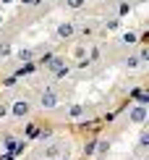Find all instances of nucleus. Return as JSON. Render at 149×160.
I'll list each match as a JSON object with an SVG mask.
<instances>
[{
  "label": "nucleus",
  "mask_w": 149,
  "mask_h": 160,
  "mask_svg": "<svg viewBox=\"0 0 149 160\" xmlns=\"http://www.w3.org/2000/svg\"><path fill=\"white\" fill-rule=\"evenodd\" d=\"M131 121H133V123H144V121H147V105L139 102L136 108L131 110Z\"/></svg>",
  "instance_id": "f257e3e1"
},
{
  "label": "nucleus",
  "mask_w": 149,
  "mask_h": 160,
  "mask_svg": "<svg viewBox=\"0 0 149 160\" xmlns=\"http://www.w3.org/2000/svg\"><path fill=\"white\" fill-rule=\"evenodd\" d=\"M58 105V95L52 89H45V95H42V108H55Z\"/></svg>",
  "instance_id": "f03ea898"
},
{
  "label": "nucleus",
  "mask_w": 149,
  "mask_h": 160,
  "mask_svg": "<svg viewBox=\"0 0 149 160\" xmlns=\"http://www.w3.org/2000/svg\"><path fill=\"white\" fill-rule=\"evenodd\" d=\"M5 150H8L11 155H21L24 144H16V139H13V137H5Z\"/></svg>",
  "instance_id": "7ed1b4c3"
},
{
  "label": "nucleus",
  "mask_w": 149,
  "mask_h": 160,
  "mask_svg": "<svg viewBox=\"0 0 149 160\" xmlns=\"http://www.w3.org/2000/svg\"><path fill=\"white\" fill-rule=\"evenodd\" d=\"M26 113H29V102H26V100H18V102L13 105V116H18V118H24Z\"/></svg>",
  "instance_id": "20e7f679"
},
{
  "label": "nucleus",
  "mask_w": 149,
  "mask_h": 160,
  "mask_svg": "<svg viewBox=\"0 0 149 160\" xmlns=\"http://www.w3.org/2000/svg\"><path fill=\"white\" fill-rule=\"evenodd\" d=\"M58 34H60V37H71V34H73V24H68V21L60 24V26H58Z\"/></svg>",
  "instance_id": "39448f33"
},
{
  "label": "nucleus",
  "mask_w": 149,
  "mask_h": 160,
  "mask_svg": "<svg viewBox=\"0 0 149 160\" xmlns=\"http://www.w3.org/2000/svg\"><path fill=\"white\" fill-rule=\"evenodd\" d=\"M131 95H133V97H136V100H139V102H141V105H147V102H149V95H147V92H144V89H133V92H131Z\"/></svg>",
  "instance_id": "423d86ee"
},
{
  "label": "nucleus",
  "mask_w": 149,
  "mask_h": 160,
  "mask_svg": "<svg viewBox=\"0 0 149 160\" xmlns=\"http://www.w3.org/2000/svg\"><path fill=\"white\" fill-rule=\"evenodd\" d=\"M31 71H34V63H29V61H26V63H24V68H18V76H24V74H31Z\"/></svg>",
  "instance_id": "0eeeda50"
},
{
  "label": "nucleus",
  "mask_w": 149,
  "mask_h": 160,
  "mask_svg": "<svg viewBox=\"0 0 149 160\" xmlns=\"http://www.w3.org/2000/svg\"><path fill=\"white\" fill-rule=\"evenodd\" d=\"M45 155H47V158H58V155H60V147H55V144H52V147H50V150H47V152H45Z\"/></svg>",
  "instance_id": "6e6552de"
},
{
  "label": "nucleus",
  "mask_w": 149,
  "mask_h": 160,
  "mask_svg": "<svg viewBox=\"0 0 149 160\" xmlns=\"http://www.w3.org/2000/svg\"><path fill=\"white\" fill-rule=\"evenodd\" d=\"M126 66H128V68H136V66H139V58H136V55H131V58L126 61Z\"/></svg>",
  "instance_id": "1a4fd4ad"
},
{
  "label": "nucleus",
  "mask_w": 149,
  "mask_h": 160,
  "mask_svg": "<svg viewBox=\"0 0 149 160\" xmlns=\"http://www.w3.org/2000/svg\"><path fill=\"white\" fill-rule=\"evenodd\" d=\"M81 113H84V108H81V105H73V108H71V116H73V118H79Z\"/></svg>",
  "instance_id": "9d476101"
},
{
  "label": "nucleus",
  "mask_w": 149,
  "mask_h": 160,
  "mask_svg": "<svg viewBox=\"0 0 149 160\" xmlns=\"http://www.w3.org/2000/svg\"><path fill=\"white\" fill-rule=\"evenodd\" d=\"M65 3H68V8H81V5H84V0H65Z\"/></svg>",
  "instance_id": "9b49d317"
},
{
  "label": "nucleus",
  "mask_w": 149,
  "mask_h": 160,
  "mask_svg": "<svg viewBox=\"0 0 149 160\" xmlns=\"http://www.w3.org/2000/svg\"><path fill=\"white\" fill-rule=\"evenodd\" d=\"M5 55H11V45H0V58H5Z\"/></svg>",
  "instance_id": "f8f14e48"
},
{
  "label": "nucleus",
  "mask_w": 149,
  "mask_h": 160,
  "mask_svg": "<svg viewBox=\"0 0 149 160\" xmlns=\"http://www.w3.org/2000/svg\"><path fill=\"white\" fill-rule=\"evenodd\" d=\"M123 42H136V34H133V32H126V34H123Z\"/></svg>",
  "instance_id": "ddd939ff"
},
{
  "label": "nucleus",
  "mask_w": 149,
  "mask_h": 160,
  "mask_svg": "<svg viewBox=\"0 0 149 160\" xmlns=\"http://www.w3.org/2000/svg\"><path fill=\"white\" fill-rule=\"evenodd\" d=\"M18 58H21V61H29V58H31V50H21V52H18Z\"/></svg>",
  "instance_id": "4468645a"
},
{
  "label": "nucleus",
  "mask_w": 149,
  "mask_h": 160,
  "mask_svg": "<svg viewBox=\"0 0 149 160\" xmlns=\"http://www.w3.org/2000/svg\"><path fill=\"white\" fill-rule=\"evenodd\" d=\"M26 134H29V137H39V129H37V126H29V129H26Z\"/></svg>",
  "instance_id": "2eb2a0df"
},
{
  "label": "nucleus",
  "mask_w": 149,
  "mask_h": 160,
  "mask_svg": "<svg viewBox=\"0 0 149 160\" xmlns=\"http://www.w3.org/2000/svg\"><path fill=\"white\" fill-rule=\"evenodd\" d=\"M139 61H149V50H147V48H141V52H139Z\"/></svg>",
  "instance_id": "dca6fc26"
},
{
  "label": "nucleus",
  "mask_w": 149,
  "mask_h": 160,
  "mask_svg": "<svg viewBox=\"0 0 149 160\" xmlns=\"http://www.w3.org/2000/svg\"><path fill=\"white\" fill-rule=\"evenodd\" d=\"M128 11H131V5H128V3H123V5H120V16H126Z\"/></svg>",
  "instance_id": "f3484780"
},
{
  "label": "nucleus",
  "mask_w": 149,
  "mask_h": 160,
  "mask_svg": "<svg viewBox=\"0 0 149 160\" xmlns=\"http://www.w3.org/2000/svg\"><path fill=\"white\" fill-rule=\"evenodd\" d=\"M94 147H97V142H89V144H86V155H92Z\"/></svg>",
  "instance_id": "a211bd4d"
},
{
  "label": "nucleus",
  "mask_w": 149,
  "mask_h": 160,
  "mask_svg": "<svg viewBox=\"0 0 149 160\" xmlns=\"http://www.w3.org/2000/svg\"><path fill=\"white\" fill-rule=\"evenodd\" d=\"M107 29L115 32V29H118V21H115V18H113V21H107Z\"/></svg>",
  "instance_id": "6ab92c4d"
},
{
  "label": "nucleus",
  "mask_w": 149,
  "mask_h": 160,
  "mask_svg": "<svg viewBox=\"0 0 149 160\" xmlns=\"http://www.w3.org/2000/svg\"><path fill=\"white\" fill-rule=\"evenodd\" d=\"M21 3H26V5H34V3H37V0H21Z\"/></svg>",
  "instance_id": "aec40b11"
},
{
  "label": "nucleus",
  "mask_w": 149,
  "mask_h": 160,
  "mask_svg": "<svg viewBox=\"0 0 149 160\" xmlns=\"http://www.w3.org/2000/svg\"><path fill=\"white\" fill-rule=\"evenodd\" d=\"M5 113H8V110H5V108H3V105H0V116H5Z\"/></svg>",
  "instance_id": "412c9836"
},
{
  "label": "nucleus",
  "mask_w": 149,
  "mask_h": 160,
  "mask_svg": "<svg viewBox=\"0 0 149 160\" xmlns=\"http://www.w3.org/2000/svg\"><path fill=\"white\" fill-rule=\"evenodd\" d=\"M3 3H11V0H3Z\"/></svg>",
  "instance_id": "4be33fe9"
},
{
  "label": "nucleus",
  "mask_w": 149,
  "mask_h": 160,
  "mask_svg": "<svg viewBox=\"0 0 149 160\" xmlns=\"http://www.w3.org/2000/svg\"><path fill=\"white\" fill-rule=\"evenodd\" d=\"M0 24H3V16H0Z\"/></svg>",
  "instance_id": "5701e85b"
}]
</instances>
